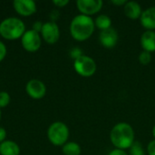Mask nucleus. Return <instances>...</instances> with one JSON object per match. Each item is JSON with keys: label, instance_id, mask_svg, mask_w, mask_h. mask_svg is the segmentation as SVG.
<instances>
[{"label": "nucleus", "instance_id": "nucleus-10", "mask_svg": "<svg viewBox=\"0 0 155 155\" xmlns=\"http://www.w3.org/2000/svg\"><path fill=\"white\" fill-rule=\"evenodd\" d=\"M118 39V32L113 27L101 31L99 34V42L101 45L105 48H114L116 45Z\"/></svg>", "mask_w": 155, "mask_h": 155}, {"label": "nucleus", "instance_id": "nucleus-30", "mask_svg": "<svg viewBox=\"0 0 155 155\" xmlns=\"http://www.w3.org/2000/svg\"><path fill=\"white\" fill-rule=\"evenodd\" d=\"M1 116H2V113H1V109H0V121H1Z\"/></svg>", "mask_w": 155, "mask_h": 155}, {"label": "nucleus", "instance_id": "nucleus-1", "mask_svg": "<svg viewBox=\"0 0 155 155\" xmlns=\"http://www.w3.org/2000/svg\"><path fill=\"white\" fill-rule=\"evenodd\" d=\"M134 130L133 126L125 122L116 124L110 132V141L115 149H129L134 141Z\"/></svg>", "mask_w": 155, "mask_h": 155}, {"label": "nucleus", "instance_id": "nucleus-18", "mask_svg": "<svg viewBox=\"0 0 155 155\" xmlns=\"http://www.w3.org/2000/svg\"><path fill=\"white\" fill-rule=\"evenodd\" d=\"M129 155H145V151L139 142H134L129 148Z\"/></svg>", "mask_w": 155, "mask_h": 155}, {"label": "nucleus", "instance_id": "nucleus-22", "mask_svg": "<svg viewBox=\"0 0 155 155\" xmlns=\"http://www.w3.org/2000/svg\"><path fill=\"white\" fill-rule=\"evenodd\" d=\"M6 55V46L5 45L0 41V62H2Z\"/></svg>", "mask_w": 155, "mask_h": 155}, {"label": "nucleus", "instance_id": "nucleus-13", "mask_svg": "<svg viewBox=\"0 0 155 155\" xmlns=\"http://www.w3.org/2000/svg\"><path fill=\"white\" fill-rule=\"evenodd\" d=\"M140 44L143 51L149 52L151 54L155 52V31H144L141 35Z\"/></svg>", "mask_w": 155, "mask_h": 155}, {"label": "nucleus", "instance_id": "nucleus-3", "mask_svg": "<svg viewBox=\"0 0 155 155\" xmlns=\"http://www.w3.org/2000/svg\"><path fill=\"white\" fill-rule=\"evenodd\" d=\"M25 32L24 22L17 17H7L0 23V35L6 40H16Z\"/></svg>", "mask_w": 155, "mask_h": 155}, {"label": "nucleus", "instance_id": "nucleus-29", "mask_svg": "<svg viewBox=\"0 0 155 155\" xmlns=\"http://www.w3.org/2000/svg\"><path fill=\"white\" fill-rule=\"evenodd\" d=\"M152 134H153V136L154 137V140H155V125L153 127V130H152Z\"/></svg>", "mask_w": 155, "mask_h": 155}, {"label": "nucleus", "instance_id": "nucleus-12", "mask_svg": "<svg viewBox=\"0 0 155 155\" xmlns=\"http://www.w3.org/2000/svg\"><path fill=\"white\" fill-rule=\"evenodd\" d=\"M140 23L146 30L155 31V6H150L143 11Z\"/></svg>", "mask_w": 155, "mask_h": 155}, {"label": "nucleus", "instance_id": "nucleus-11", "mask_svg": "<svg viewBox=\"0 0 155 155\" xmlns=\"http://www.w3.org/2000/svg\"><path fill=\"white\" fill-rule=\"evenodd\" d=\"M13 6L15 12L22 16H30L36 12V5L32 0H15Z\"/></svg>", "mask_w": 155, "mask_h": 155}, {"label": "nucleus", "instance_id": "nucleus-19", "mask_svg": "<svg viewBox=\"0 0 155 155\" xmlns=\"http://www.w3.org/2000/svg\"><path fill=\"white\" fill-rule=\"evenodd\" d=\"M138 60H139L141 64L147 65L152 61V54L149 52H146V51H143L140 53V54L138 56Z\"/></svg>", "mask_w": 155, "mask_h": 155}, {"label": "nucleus", "instance_id": "nucleus-23", "mask_svg": "<svg viewBox=\"0 0 155 155\" xmlns=\"http://www.w3.org/2000/svg\"><path fill=\"white\" fill-rule=\"evenodd\" d=\"M53 4L56 7L62 8V7H64L65 5H67L69 4V0H54Z\"/></svg>", "mask_w": 155, "mask_h": 155}, {"label": "nucleus", "instance_id": "nucleus-21", "mask_svg": "<svg viewBox=\"0 0 155 155\" xmlns=\"http://www.w3.org/2000/svg\"><path fill=\"white\" fill-rule=\"evenodd\" d=\"M82 55H84L83 50H82L81 48H79V47H74V48H72L71 51H70V56L74 59V61L75 59L81 57Z\"/></svg>", "mask_w": 155, "mask_h": 155}, {"label": "nucleus", "instance_id": "nucleus-5", "mask_svg": "<svg viewBox=\"0 0 155 155\" xmlns=\"http://www.w3.org/2000/svg\"><path fill=\"white\" fill-rule=\"evenodd\" d=\"M74 69L83 77H91L95 74L97 64L91 56L84 54L74 61Z\"/></svg>", "mask_w": 155, "mask_h": 155}, {"label": "nucleus", "instance_id": "nucleus-17", "mask_svg": "<svg viewBox=\"0 0 155 155\" xmlns=\"http://www.w3.org/2000/svg\"><path fill=\"white\" fill-rule=\"evenodd\" d=\"M62 152L64 155H80L82 149L81 146L75 142H67L62 146Z\"/></svg>", "mask_w": 155, "mask_h": 155}, {"label": "nucleus", "instance_id": "nucleus-24", "mask_svg": "<svg viewBox=\"0 0 155 155\" xmlns=\"http://www.w3.org/2000/svg\"><path fill=\"white\" fill-rule=\"evenodd\" d=\"M148 155H155V140H153L149 143L147 146Z\"/></svg>", "mask_w": 155, "mask_h": 155}, {"label": "nucleus", "instance_id": "nucleus-6", "mask_svg": "<svg viewBox=\"0 0 155 155\" xmlns=\"http://www.w3.org/2000/svg\"><path fill=\"white\" fill-rule=\"evenodd\" d=\"M21 44L25 51L29 53H35L41 47L42 37L39 33L30 29L25 31L21 37Z\"/></svg>", "mask_w": 155, "mask_h": 155}, {"label": "nucleus", "instance_id": "nucleus-9", "mask_svg": "<svg viewBox=\"0 0 155 155\" xmlns=\"http://www.w3.org/2000/svg\"><path fill=\"white\" fill-rule=\"evenodd\" d=\"M26 94L33 99H42L46 94L45 84L38 79H31L25 85Z\"/></svg>", "mask_w": 155, "mask_h": 155}, {"label": "nucleus", "instance_id": "nucleus-27", "mask_svg": "<svg viewBox=\"0 0 155 155\" xmlns=\"http://www.w3.org/2000/svg\"><path fill=\"white\" fill-rule=\"evenodd\" d=\"M5 138H6V131H5V128L0 127V143L5 142Z\"/></svg>", "mask_w": 155, "mask_h": 155}, {"label": "nucleus", "instance_id": "nucleus-26", "mask_svg": "<svg viewBox=\"0 0 155 155\" xmlns=\"http://www.w3.org/2000/svg\"><path fill=\"white\" fill-rule=\"evenodd\" d=\"M108 155H129L124 150H120V149H114L112 150Z\"/></svg>", "mask_w": 155, "mask_h": 155}, {"label": "nucleus", "instance_id": "nucleus-16", "mask_svg": "<svg viewBox=\"0 0 155 155\" xmlns=\"http://www.w3.org/2000/svg\"><path fill=\"white\" fill-rule=\"evenodd\" d=\"M94 25L97 27L100 31L106 30L108 28L112 27V19L109 15H99L97 17L94 19Z\"/></svg>", "mask_w": 155, "mask_h": 155}, {"label": "nucleus", "instance_id": "nucleus-14", "mask_svg": "<svg viewBox=\"0 0 155 155\" xmlns=\"http://www.w3.org/2000/svg\"><path fill=\"white\" fill-rule=\"evenodd\" d=\"M124 12L128 18L136 20V19H140L143 13V9L138 2L127 1V3L124 6Z\"/></svg>", "mask_w": 155, "mask_h": 155}, {"label": "nucleus", "instance_id": "nucleus-7", "mask_svg": "<svg viewBox=\"0 0 155 155\" xmlns=\"http://www.w3.org/2000/svg\"><path fill=\"white\" fill-rule=\"evenodd\" d=\"M40 35L45 43L49 45L55 44L60 38V29L58 25L54 21L44 23Z\"/></svg>", "mask_w": 155, "mask_h": 155}, {"label": "nucleus", "instance_id": "nucleus-20", "mask_svg": "<svg viewBox=\"0 0 155 155\" xmlns=\"http://www.w3.org/2000/svg\"><path fill=\"white\" fill-rule=\"evenodd\" d=\"M11 101L10 95L7 92H0V108H4L9 104Z\"/></svg>", "mask_w": 155, "mask_h": 155}, {"label": "nucleus", "instance_id": "nucleus-28", "mask_svg": "<svg viewBox=\"0 0 155 155\" xmlns=\"http://www.w3.org/2000/svg\"><path fill=\"white\" fill-rule=\"evenodd\" d=\"M111 3L114 5H118V6H124V5L127 3L126 0H112Z\"/></svg>", "mask_w": 155, "mask_h": 155}, {"label": "nucleus", "instance_id": "nucleus-4", "mask_svg": "<svg viewBox=\"0 0 155 155\" xmlns=\"http://www.w3.org/2000/svg\"><path fill=\"white\" fill-rule=\"evenodd\" d=\"M70 132L68 126L63 122L53 123L47 130V138L54 146L64 145L69 138Z\"/></svg>", "mask_w": 155, "mask_h": 155}, {"label": "nucleus", "instance_id": "nucleus-2", "mask_svg": "<svg viewBox=\"0 0 155 155\" xmlns=\"http://www.w3.org/2000/svg\"><path fill=\"white\" fill-rule=\"evenodd\" d=\"M94 20L88 15H75L70 24V34L72 37L79 42L89 39L94 32Z\"/></svg>", "mask_w": 155, "mask_h": 155}, {"label": "nucleus", "instance_id": "nucleus-15", "mask_svg": "<svg viewBox=\"0 0 155 155\" xmlns=\"http://www.w3.org/2000/svg\"><path fill=\"white\" fill-rule=\"evenodd\" d=\"M0 154L1 155H19L20 147L19 145L9 140H5L0 143Z\"/></svg>", "mask_w": 155, "mask_h": 155}, {"label": "nucleus", "instance_id": "nucleus-25", "mask_svg": "<svg viewBox=\"0 0 155 155\" xmlns=\"http://www.w3.org/2000/svg\"><path fill=\"white\" fill-rule=\"evenodd\" d=\"M43 25H44V24H43L41 21H36V22H35V23L33 24L32 29H33L34 31H35V32H37V33L40 34V32H41V30H42V27H43Z\"/></svg>", "mask_w": 155, "mask_h": 155}, {"label": "nucleus", "instance_id": "nucleus-8", "mask_svg": "<svg viewBox=\"0 0 155 155\" xmlns=\"http://www.w3.org/2000/svg\"><path fill=\"white\" fill-rule=\"evenodd\" d=\"M104 2L102 0H78L76 6L82 15L91 16L97 14L103 7Z\"/></svg>", "mask_w": 155, "mask_h": 155}]
</instances>
